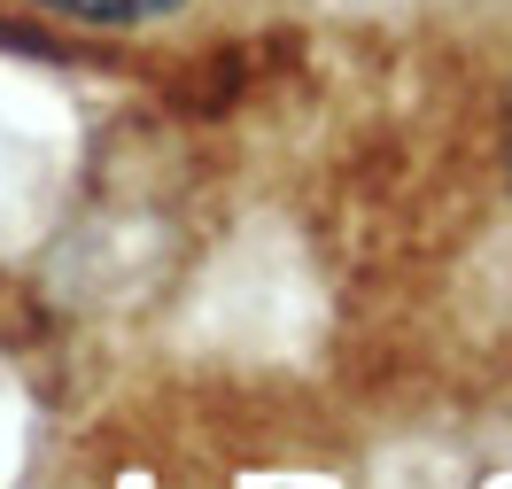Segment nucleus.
<instances>
[{
	"label": "nucleus",
	"instance_id": "f03ea898",
	"mask_svg": "<svg viewBox=\"0 0 512 489\" xmlns=\"http://www.w3.org/2000/svg\"><path fill=\"white\" fill-rule=\"evenodd\" d=\"M505 163H512V117H505Z\"/></svg>",
	"mask_w": 512,
	"mask_h": 489
},
{
	"label": "nucleus",
	"instance_id": "f257e3e1",
	"mask_svg": "<svg viewBox=\"0 0 512 489\" xmlns=\"http://www.w3.org/2000/svg\"><path fill=\"white\" fill-rule=\"evenodd\" d=\"M47 8L94 16V24H140V16H163V8H179V0H47Z\"/></svg>",
	"mask_w": 512,
	"mask_h": 489
}]
</instances>
